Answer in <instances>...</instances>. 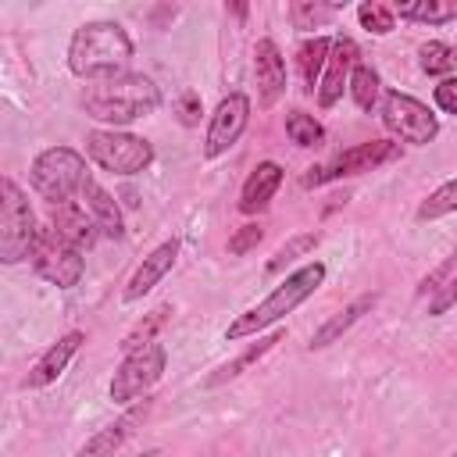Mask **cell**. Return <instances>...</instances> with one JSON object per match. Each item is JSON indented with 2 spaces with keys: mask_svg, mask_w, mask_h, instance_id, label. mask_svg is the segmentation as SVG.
<instances>
[{
  "mask_svg": "<svg viewBox=\"0 0 457 457\" xmlns=\"http://www.w3.org/2000/svg\"><path fill=\"white\" fill-rule=\"evenodd\" d=\"M378 303V293H361L357 300H350L343 311H336L325 325H318L314 328V336H311V343H307V350H325V346H332V343H339L371 307Z\"/></svg>",
  "mask_w": 457,
  "mask_h": 457,
  "instance_id": "20",
  "label": "cell"
},
{
  "mask_svg": "<svg viewBox=\"0 0 457 457\" xmlns=\"http://www.w3.org/2000/svg\"><path fill=\"white\" fill-rule=\"evenodd\" d=\"M343 4H321V0H293L289 4V21H293V29H303V32H311V29H321L336 11H339Z\"/></svg>",
  "mask_w": 457,
  "mask_h": 457,
  "instance_id": "27",
  "label": "cell"
},
{
  "mask_svg": "<svg viewBox=\"0 0 457 457\" xmlns=\"http://www.w3.org/2000/svg\"><path fill=\"white\" fill-rule=\"evenodd\" d=\"M328 50H332V39L328 36H311V39L300 43L296 64H300V75H303V89L307 93H318V82H321L325 64H328Z\"/></svg>",
  "mask_w": 457,
  "mask_h": 457,
  "instance_id": "23",
  "label": "cell"
},
{
  "mask_svg": "<svg viewBox=\"0 0 457 457\" xmlns=\"http://www.w3.org/2000/svg\"><path fill=\"white\" fill-rule=\"evenodd\" d=\"M175 257H179V239H164L161 246H154V250L143 257V264L132 271V278L125 282L121 300H125V303H136V300H143L146 293H154V286H161V278L175 268Z\"/></svg>",
  "mask_w": 457,
  "mask_h": 457,
  "instance_id": "16",
  "label": "cell"
},
{
  "mask_svg": "<svg viewBox=\"0 0 457 457\" xmlns=\"http://www.w3.org/2000/svg\"><path fill=\"white\" fill-rule=\"evenodd\" d=\"M29 264H32V271H36L43 282H50V286H57V289L79 286V282H82V271H86L82 250H75L71 243H64L50 225L39 228Z\"/></svg>",
  "mask_w": 457,
  "mask_h": 457,
  "instance_id": "10",
  "label": "cell"
},
{
  "mask_svg": "<svg viewBox=\"0 0 457 457\" xmlns=\"http://www.w3.org/2000/svg\"><path fill=\"white\" fill-rule=\"evenodd\" d=\"M378 114H382V125L393 132L396 143L428 146V143L439 136V118L432 114L428 104H421V100L411 96V93H400V89L382 93Z\"/></svg>",
  "mask_w": 457,
  "mask_h": 457,
  "instance_id": "9",
  "label": "cell"
},
{
  "mask_svg": "<svg viewBox=\"0 0 457 457\" xmlns=\"http://www.w3.org/2000/svg\"><path fill=\"white\" fill-rule=\"evenodd\" d=\"M450 457H457V450H453V453H450Z\"/></svg>",
  "mask_w": 457,
  "mask_h": 457,
  "instance_id": "39",
  "label": "cell"
},
{
  "mask_svg": "<svg viewBox=\"0 0 457 457\" xmlns=\"http://www.w3.org/2000/svg\"><path fill=\"white\" fill-rule=\"evenodd\" d=\"M450 278H457V246L446 253V261L439 264V268H432L421 282H418V296H432L436 289H443Z\"/></svg>",
  "mask_w": 457,
  "mask_h": 457,
  "instance_id": "32",
  "label": "cell"
},
{
  "mask_svg": "<svg viewBox=\"0 0 457 457\" xmlns=\"http://www.w3.org/2000/svg\"><path fill=\"white\" fill-rule=\"evenodd\" d=\"M86 179H89L86 157L71 146H46L36 154V161L29 168V186L46 207L64 204L75 193H82Z\"/></svg>",
  "mask_w": 457,
  "mask_h": 457,
  "instance_id": "4",
  "label": "cell"
},
{
  "mask_svg": "<svg viewBox=\"0 0 457 457\" xmlns=\"http://www.w3.org/2000/svg\"><path fill=\"white\" fill-rule=\"evenodd\" d=\"M418 64H421L425 75H443V79H450L453 68H457V54H453L450 43L428 39V43H421V50H418Z\"/></svg>",
  "mask_w": 457,
  "mask_h": 457,
  "instance_id": "26",
  "label": "cell"
},
{
  "mask_svg": "<svg viewBox=\"0 0 457 457\" xmlns=\"http://www.w3.org/2000/svg\"><path fill=\"white\" fill-rule=\"evenodd\" d=\"M132 54L136 46L118 21H82L68 39V71L82 82H107L129 71Z\"/></svg>",
  "mask_w": 457,
  "mask_h": 457,
  "instance_id": "1",
  "label": "cell"
},
{
  "mask_svg": "<svg viewBox=\"0 0 457 457\" xmlns=\"http://www.w3.org/2000/svg\"><path fill=\"white\" fill-rule=\"evenodd\" d=\"M361 50L350 36H336L332 39V50H328V64H325V75L318 82V107H336L343 100V89H350V75H353V64H357Z\"/></svg>",
  "mask_w": 457,
  "mask_h": 457,
  "instance_id": "13",
  "label": "cell"
},
{
  "mask_svg": "<svg viewBox=\"0 0 457 457\" xmlns=\"http://www.w3.org/2000/svg\"><path fill=\"white\" fill-rule=\"evenodd\" d=\"M139 457H161V450H157V446H154V450H143V453H139Z\"/></svg>",
  "mask_w": 457,
  "mask_h": 457,
  "instance_id": "38",
  "label": "cell"
},
{
  "mask_svg": "<svg viewBox=\"0 0 457 457\" xmlns=\"http://www.w3.org/2000/svg\"><path fill=\"white\" fill-rule=\"evenodd\" d=\"M50 228H54L64 243H71L75 250H82V253L100 239V228H96L93 214H89L86 204H79V200L54 204V207H50Z\"/></svg>",
  "mask_w": 457,
  "mask_h": 457,
  "instance_id": "17",
  "label": "cell"
},
{
  "mask_svg": "<svg viewBox=\"0 0 457 457\" xmlns=\"http://www.w3.org/2000/svg\"><path fill=\"white\" fill-rule=\"evenodd\" d=\"M79 104L93 121L132 125L139 118H150L161 107V89L150 75L125 71L118 79H107V82H89L82 89Z\"/></svg>",
  "mask_w": 457,
  "mask_h": 457,
  "instance_id": "2",
  "label": "cell"
},
{
  "mask_svg": "<svg viewBox=\"0 0 457 457\" xmlns=\"http://www.w3.org/2000/svg\"><path fill=\"white\" fill-rule=\"evenodd\" d=\"M196 114H200V96L196 93H186L182 96V121L186 125H196Z\"/></svg>",
  "mask_w": 457,
  "mask_h": 457,
  "instance_id": "36",
  "label": "cell"
},
{
  "mask_svg": "<svg viewBox=\"0 0 457 457\" xmlns=\"http://www.w3.org/2000/svg\"><path fill=\"white\" fill-rule=\"evenodd\" d=\"M164 368H168V350L157 339L146 343V346H139V350H132V353H125L121 364L111 375V389H107L111 400L118 407H129V403L150 396V389L161 382Z\"/></svg>",
  "mask_w": 457,
  "mask_h": 457,
  "instance_id": "7",
  "label": "cell"
},
{
  "mask_svg": "<svg viewBox=\"0 0 457 457\" xmlns=\"http://www.w3.org/2000/svg\"><path fill=\"white\" fill-rule=\"evenodd\" d=\"M393 14L418 25H450L457 21V0H400L393 4Z\"/></svg>",
  "mask_w": 457,
  "mask_h": 457,
  "instance_id": "21",
  "label": "cell"
},
{
  "mask_svg": "<svg viewBox=\"0 0 457 457\" xmlns=\"http://www.w3.org/2000/svg\"><path fill=\"white\" fill-rule=\"evenodd\" d=\"M350 96H353V104H357L361 111H371V107L382 100V79H378V71H375L371 64H364V61L353 64Z\"/></svg>",
  "mask_w": 457,
  "mask_h": 457,
  "instance_id": "24",
  "label": "cell"
},
{
  "mask_svg": "<svg viewBox=\"0 0 457 457\" xmlns=\"http://www.w3.org/2000/svg\"><path fill=\"white\" fill-rule=\"evenodd\" d=\"M275 343H282V332H271V336H264V339L250 343V346H246L239 357H232V361H225L221 368H214V371L204 378V386H207V389H214V386H225L228 378H239V375H243L250 364H257V361H261V357H264V353H268Z\"/></svg>",
  "mask_w": 457,
  "mask_h": 457,
  "instance_id": "22",
  "label": "cell"
},
{
  "mask_svg": "<svg viewBox=\"0 0 457 457\" xmlns=\"http://www.w3.org/2000/svg\"><path fill=\"white\" fill-rule=\"evenodd\" d=\"M400 154H403V146H400L396 139L357 143V146L336 154L332 161L307 168V175H303V189H318V186H328V182H339V179H353V175L375 171V168H382V164L400 161Z\"/></svg>",
  "mask_w": 457,
  "mask_h": 457,
  "instance_id": "8",
  "label": "cell"
},
{
  "mask_svg": "<svg viewBox=\"0 0 457 457\" xmlns=\"http://www.w3.org/2000/svg\"><path fill=\"white\" fill-rule=\"evenodd\" d=\"M318 246V232H300V236H289L278 250H275V257L268 261V271H282L286 264H293L296 257H303V253H311Z\"/></svg>",
  "mask_w": 457,
  "mask_h": 457,
  "instance_id": "31",
  "label": "cell"
},
{
  "mask_svg": "<svg viewBox=\"0 0 457 457\" xmlns=\"http://www.w3.org/2000/svg\"><path fill=\"white\" fill-rule=\"evenodd\" d=\"M168 311H171L168 303H161V307H154V311H150V314H146L143 321H136V325H132V328L125 332V339H121L118 346H121L125 353H132V350H139V346H146V343H154V336H157V328H161V325L168 321Z\"/></svg>",
  "mask_w": 457,
  "mask_h": 457,
  "instance_id": "29",
  "label": "cell"
},
{
  "mask_svg": "<svg viewBox=\"0 0 457 457\" xmlns=\"http://www.w3.org/2000/svg\"><path fill=\"white\" fill-rule=\"evenodd\" d=\"M357 21H361V29L371 32V36H389V32L396 29L393 7H389V4H378V0H364V4L357 7Z\"/></svg>",
  "mask_w": 457,
  "mask_h": 457,
  "instance_id": "30",
  "label": "cell"
},
{
  "mask_svg": "<svg viewBox=\"0 0 457 457\" xmlns=\"http://www.w3.org/2000/svg\"><path fill=\"white\" fill-rule=\"evenodd\" d=\"M79 196H82L86 211L93 214L100 236H107V239H125V218H121V207H118V200H114L93 175L86 179V186H82Z\"/></svg>",
  "mask_w": 457,
  "mask_h": 457,
  "instance_id": "19",
  "label": "cell"
},
{
  "mask_svg": "<svg viewBox=\"0 0 457 457\" xmlns=\"http://www.w3.org/2000/svg\"><path fill=\"white\" fill-rule=\"evenodd\" d=\"M453 211H457V175L446 179L443 186H436V189L418 204L414 218H418V221H439V218H446V214H453Z\"/></svg>",
  "mask_w": 457,
  "mask_h": 457,
  "instance_id": "25",
  "label": "cell"
},
{
  "mask_svg": "<svg viewBox=\"0 0 457 457\" xmlns=\"http://www.w3.org/2000/svg\"><path fill=\"white\" fill-rule=\"evenodd\" d=\"M286 136H289V143H296L300 150H311V146H318V143L325 139V129H321V121H318L314 114H307V111H289V114H286Z\"/></svg>",
  "mask_w": 457,
  "mask_h": 457,
  "instance_id": "28",
  "label": "cell"
},
{
  "mask_svg": "<svg viewBox=\"0 0 457 457\" xmlns=\"http://www.w3.org/2000/svg\"><path fill=\"white\" fill-rule=\"evenodd\" d=\"M432 100H436V107H439L443 114H457V75L443 79V82L432 89Z\"/></svg>",
  "mask_w": 457,
  "mask_h": 457,
  "instance_id": "34",
  "label": "cell"
},
{
  "mask_svg": "<svg viewBox=\"0 0 457 457\" xmlns=\"http://www.w3.org/2000/svg\"><path fill=\"white\" fill-rule=\"evenodd\" d=\"M225 14H236V18H246V4H225Z\"/></svg>",
  "mask_w": 457,
  "mask_h": 457,
  "instance_id": "37",
  "label": "cell"
},
{
  "mask_svg": "<svg viewBox=\"0 0 457 457\" xmlns=\"http://www.w3.org/2000/svg\"><path fill=\"white\" fill-rule=\"evenodd\" d=\"M86 157L107 175L132 179L154 164V143L121 129H93L86 132Z\"/></svg>",
  "mask_w": 457,
  "mask_h": 457,
  "instance_id": "5",
  "label": "cell"
},
{
  "mask_svg": "<svg viewBox=\"0 0 457 457\" xmlns=\"http://www.w3.org/2000/svg\"><path fill=\"white\" fill-rule=\"evenodd\" d=\"M253 75H257V104L275 107L278 96L286 93V57L275 39L253 43Z\"/></svg>",
  "mask_w": 457,
  "mask_h": 457,
  "instance_id": "15",
  "label": "cell"
},
{
  "mask_svg": "<svg viewBox=\"0 0 457 457\" xmlns=\"http://www.w3.org/2000/svg\"><path fill=\"white\" fill-rule=\"evenodd\" d=\"M453 303H457V278H450L443 289H436V293L428 296V314L439 318V314H446Z\"/></svg>",
  "mask_w": 457,
  "mask_h": 457,
  "instance_id": "35",
  "label": "cell"
},
{
  "mask_svg": "<svg viewBox=\"0 0 457 457\" xmlns=\"http://www.w3.org/2000/svg\"><path fill=\"white\" fill-rule=\"evenodd\" d=\"M246 125H250V96L239 93V89H232L228 96L218 100V107H214V114L207 121L204 157L207 161H218L221 154H228L239 143V136L246 132Z\"/></svg>",
  "mask_w": 457,
  "mask_h": 457,
  "instance_id": "11",
  "label": "cell"
},
{
  "mask_svg": "<svg viewBox=\"0 0 457 457\" xmlns=\"http://www.w3.org/2000/svg\"><path fill=\"white\" fill-rule=\"evenodd\" d=\"M82 343H86V332H82V328H68L64 336H57V343H50V346L39 353V361L25 371L21 389H46L50 382H57L61 371L68 368V361L79 353Z\"/></svg>",
  "mask_w": 457,
  "mask_h": 457,
  "instance_id": "14",
  "label": "cell"
},
{
  "mask_svg": "<svg viewBox=\"0 0 457 457\" xmlns=\"http://www.w3.org/2000/svg\"><path fill=\"white\" fill-rule=\"evenodd\" d=\"M282 164L278 161H261L250 175H246V182H243V189H239V211L243 214H261L271 200H275V193H278V186H282Z\"/></svg>",
  "mask_w": 457,
  "mask_h": 457,
  "instance_id": "18",
  "label": "cell"
},
{
  "mask_svg": "<svg viewBox=\"0 0 457 457\" xmlns=\"http://www.w3.org/2000/svg\"><path fill=\"white\" fill-rule=\"evenodd\" d=\"M453 54H457V46H453Z\"/></svg>",
  "mask_w": 457,
  "mask_h": 457,
  "instance_id": "40",
  "label": "cell"
},
{
  "mask_svg": "<svg viewBox=\"0 0 457 457\" xmlns=\"http://www.w3.org/2000/svg\"><path fill=\"white\" fill-rule=\"evenodd\" d=\"M36 236H39V225H36L25 189L11 175H4L0 179V261L4 264L29 261Z\"/></svg>",
  "mask_w": 457,
  "mask_h": 457,
  "instance_id": "6",
  "label": "cell"
},
{
  "mask_svg": "<svg viewBox=\"0 0 457 457\" xmlns=\"http://www.w3.org/2000/svg\"><path fill=\"white\" fill-rule=\"evenodd\" d=\"M264 239V228L257 225V221H250V225H239L232 236H228V257H246L250 250H257V243Z\"/></svg>",
  "mask_w": 457,
  "mask_h": 457,
  "instance_id": "33",
  "label": "cell"
},
{
  "mask_svg": "<svg viewBox=\"0 0 457 457\" xmlns=\"http://www.w3.org/2000/svg\"><path fill=\"white\" fill-rule=\"evenodd\" d=\"M150 407H154V400L150 396H143V400H136V403H129L111 425H104L100 432H93L71 457H114L132 436H136V428L146 421V414H150Z\"/></svg>",
  "mask_w": 457,
  "mask_h": 457,
  "instance_id": "12",
  "label": "cell"
},
{
  "mask_svg": "<svg viewBox=\"0 0 457 457\" xmlns=\"http://www.w3.org/2000/svg\"><path fill=\"white\" fill-rule=\"evenodd\" d=\"M325 275H328V268H325L321 261H307V264H300V268L289 271V275H286V278H282L261 303H253V307H246L243 314H236V318L228 321V328H225V339L236 343V339L257 336L261 328L282 321L289 311H296L307 296H314V293L321 289Z\"/></svg>",
  "mask_w": 457,
  "mask_h": 457,
  "instance_id": "3",
  "label": "cell"
}]
</instances>
